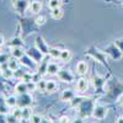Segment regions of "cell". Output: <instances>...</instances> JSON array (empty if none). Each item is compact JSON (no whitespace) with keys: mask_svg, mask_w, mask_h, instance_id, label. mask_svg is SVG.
Wrapping results in <instances>:
<instances>
[{"mask_svg":"<svg viewBox=\"0 0 123 123\" xmlns=\"http://www.w3.org/2000/svg\"><path fill=\"white\" fill-rule=\"evenodd\" d=\"M5 104H6V106H7L9 108L16 107V106H17V96H16V94H15V95H11V96H7V97L5 98Z\"/></svg>","mask_w":123,"mask_h":123,"instance_id":"obj_14","label":"cell"},{"mask_svg":"<svg viewBox=\"0 0 123 123\" xmlns=\"http://www.w3.org/2000/svg\"><path fill=\"white\" fill-rule=\"evenodd\" d=\"M62 5H63L62 0H48V7L50 10L55 9V7H62Z\"/></svg>","mask_w":123,"mask_h":123,"instance_id":"obj_21","label":"cell"},{"mask_svg":"<svg viewBox=\"0 0 123 123\" xmlns=\"http://www.w3.org/2000/svg\"><path fill=\"white\" fill-rule=\"evenodd\" d=\"M74 97H75V92L71 89H65L60 94V100L64 102H70L71 100H74Z\"/></svg>","mask_w":123,"mask_h":123,"instance_id":"obj_7","label":"cell"},{"mask_svg":"<svg viewBox=\"0 0 123 123\" xmlns=\"http://www.w3.org/2000/svg\"><path fill=\"white\" fill-rule=\"evenodd\" d=\"M116 122H117V123H123V116H121V117H118V118L116 119Z\"/></svg>","mask_w":123,"mask_h":123,"instance_id":"obj_32","label":"cell"},{"mask_svg":"<svg viewBox=\"0 0 123 123\" xmlns=\"http://www.w3.org/2000/svg\"><path fill=\"white\" fill-rule=\"evenodd\" d=\"M92 84H94L95 87H100L104 85V79L100 78V76H94V79H92Z\"/></svg>","mask_w":123,"mask_h":123,"instance_id":"obj_27","label":"cell"},{"mask_svg":"<svg viewBox=\"0 0 123 123\" xmlns=\"http://www.w3.org/2000/svg\"><path fill=\"white\" fill-rule=\"evenodd\" d=\"M119 104H121V106L123 107V96H122V97L119 98Z\"/></svg>","mask_w":123,"mask_h":123,"instance_id":"obj_33","label":"cell"},{"mask_svg":"<svg viewBox=\"0 0 123 123\" xmlns=\"http://www.w3.org/2000/svg\"><path fill=\"white\" fill-rule=\"evenodd\" d=\"M35 22H36L37 26H43V25L47 22V18H46V16H43V15H37Z\"/></svg>","mask_w":123,"mask_h":123,"instance_id":"obj_25","label":"cell"},{"mask_svg":"<svg viewBox=\"0 0 123 123\" xmlns=\"http://www.w3.org/2000/svg\"><path fill=\"white\" fill-rule=\"evenodd\" d=\"M28 122L30 123H41V122H43V118H42V116L41 115H32L30 117V119H28Z\"/></svg>","mask_w":123,"mask_h":123,"instance_id":"obj_24","label":"cell"},{"mask_svg":"<svg viewBox=\"0 0 123 123\" xmlns=\"http://www.w3.org/2000/svg\"><path fill=\"white\" fill-rule=\"evenodd\" d=\"M18 59H16V58H12V59H9L7 60V67L10 68V69H12L14 71H16L18 68H20V62H17Z\"/></svg>","mask_w":123,"mask_h":123,"instance_id":"obj_19","label":"cell"},{"mask_svg":"<svg viewBox=\"0 0 123 123\" xmlns=\"http://www.w3.org/2000/svg\"><path fill=\"white\" fill-rule=\"evenodd\" d=\"M58 122H60V123H65V122H67V123H68V122H71V121H70V118H69L68 116H63V117H60V118L58 119Z\"/></svg>","mask_w":123,"mask_h":123,"instance_id":"obj_30","label":"cell"},{"mask_svg":"<svg viewBox=\"0 0 123 123\" xmlns=\"http://www.w3.org/2000/svg\"><path fill=\"white\" fill-rule=\"evenodd\" d=\"M57 76L60 81H63V83H73V80H74V75L71 74L69 70H64V69H60L58 71Z\"/></svg>","mask_w":123,"mask_h":123,"instance_id":"obj_3","label":"cell"},{"mask_svg":"<svg viewBox=\"0 0 123 123\" xmlns=\"http://www.w3.org/2000/svg\"><path fill=\"white\" fill-rule=\"evenodd\" d=\"M71 58H73V53H71V50H69V49H62L59 59L63 62V63H67V62H69Z\"/></svg>","mask_w":123,"mask_h":123,"instance_id":"obj_13","label":"cell"},{"mask_svg":"<svg viewBox=\"0 0 123 123\" xmlns=\"http://www.w3.org/2000/svg\"><path fill=\"white\" fill-rule=\"evenodd\" d=\"M115 44L118 47V49L123 53V38H119V39H116L115 41Z\"/></svg>","mask_w":123,"mask_h":123,"instance_id":"obj_29","label":"cell"},{"mask_svg":"<svg viewBox=\"0 0 123 123\" xmlns=\"http://www.w3.org/2000/svg\"><path fill=\"white\" fill-rule=\"evenodd\" d=\"M46 84H47L46 80L39 79V80L37 81V90L41 91V92H46Z\"/></svg>","mask_w":123,"mask_h":123,"instance_id":"obj_23","label":"cell"},{"mask_svg":"<svg viewBox=\"0 0 123 123\" xmlns=\"http://www.w3.org/2000/svg\"><path fill=\"white\" fill-rule=\"evenodd\" d=\"M59 70H60L59 64L53 63V62H52V63H48L47 67H46V73H47L48 75H57Z\"/></svg>","mask_w":123,"mask_h":123,"instance_id":"obj_10","label":"cell"},{"mask_svg":"<svg viewBox=\"0 0 123 123\" xmlns=\"http://www.w3.org/2000/svg\"><path fill=\"white\" fill-rule=\"evenodd\" d=\"M16 46H24V42H22V39L20 37L12 38L11 42H10V47H16Z\"/></svg>","mask_w":123,"mask_h":123,"instance_id":"obj_26","label":"cell"},{"mask_svg":"<svg viewBox=\"0 0 123 123\" xmlns=\"http://www.w3.org/2000/svg\"><path fill=\"white\" fill-rule=\"evenodd\" d=\"M60 52H62V49H58V48H49L48 49V54L53 59H59L60 58Z\"/></svg>","mask_w":123,"mask_h":123,"instance_id":"obj_20","label":"cell"},{"mask_svg":"<svg viewBox=\"0 0 123 123\" xmlns=\"http://www.w3.org/2000/svg\"><path fill=\"white\" fill-rule=\"evenodd\" d=\"M31 92H26V94H22V95H17V97L20 100H22V102H18V106H31L32 104V96L30 95Z\"/></svg>","mask_w":123,"mask_h":123,"instance_id":"obj_8","label":"cell"},{"mask_svg":"<svg viewBox=\"0 0 123 123\" xmlns=\"http://www.w3.org/2000/svg\"><path fill=\"white\" fill-rule=\"evenodd\" d=\"M58 90V83H55L54 80H47V84H46V92L48 94H53Z\"/></svg>","mask_w":123,"mask_h":123,"instance_id":"obj_12","label":"cell"},{"mask_svg":"<svg viewBox=\"0 0 123 123\" xmlns=\"http://www.w3.org/2000/svg\"><path fill=\"white\" fill-rule=\"evenodd\" d=\"M27 91V83H25V81H20V83H17L15 85V94L16 95H22V94H26Z\"/></svg>","mask_w":123,"mask_h":123,"instance_id":"obj_11","label":"cell"},{"mask_svg":"<svg viewBox=\"0 0 123 123\" xmlns=\"http://www.w3.org/2000/svg\"><path fill=\"white\" fill-rule=\"evenodd\" d=\"M21 80L25 81V83H30V81H33V73H30V71H26V73L22 74Z\"/></svg>","mask_w":123,"mask_h":123,"instance_id":"obj_22","label":"cell"},{"mask_svg":"<svg viewBox=\"0 0 123 123\" xmlns=\"http://www.w3.org/2000/svg\"><path fill=\"white\" fill-rule=\"evenodd\" d=\"M4 43H5V38H4L3 35H0V47H3Z\"/></svg>","mask_w":123,"mask_h":123,"instance_id":"obj_31","label":"cell"},{"mask_svg":"<svg viewBox=\"0 0 123 123\" xmlns=\"http://www.w3.org/2000/svg\"><path fill=\"white\" fill-rule=\"evenodd\" d=\"M0 73H1V76H3L4 79L10 80V79L14 78L15 71L7 67V63H5V64H1V67H0Z\"/></svg>","mask_w":123,"mask_h":123,"instance_id":"obj_6","label":"cell"},{"mask_svg":"<svg viewBox=\"0 0 123 123\" xmlns=\"http://www.w3.org/2000/svg\"><path fill=\"white\" fill-rule=\"evenodd\" d=\"M10 53H11V57L12 58H16V59H21L22 57L26 55V52H25V48L24 46H16V47H11L10 48Z\"/></svg>","mask_w":123,"mask_h":123,"instance_id":"obj_4","label":"cell"},{"mask_svg":"<svg viewBox=\"0 0 123 123\" xmlns=\"http://www.w3.org/2000/svg\"><path fill=\"white\" fill-rule=\"evenodd\" d=\"M14 5H15V7H16V10L18 12H24L25 9L28 7V5H27V3L25 1V0H15Z\"/></svg>","mask_w":123,"mask_h":123,"instance_id":"obj_16","label":"cell"},{"mask_svg":"<svg viewBox=\"0 0 123 123\" xmlns=\"http://www.w3.org/2000/svg\"><path fill=\"white\" fill-rule=\"evenodd\" d=\"M28 10L32 14L35 15H38L41 12V10H42V3L41 1H37V0H33V1H31L28 4Z\"/></svg>","mask_w":123,"mask_h":123,"instance_id":"obj_9","label":"cell"},{"mask_svg":"<svg viewBox=\"0 0 123 123\" xmlns=\"http://www.w3.org/2000/svg\"><path fill=\"white\" fill-rule=\"evenodd\" d=\"M107 112H108V108L106 106L97 104V105H95L94 110H92V117L95 119H104L107 116Z\"/></svg>","mask_w":123,"mask_h":123,"instance_id":"obj_1","label":"cell"},{"mask_svg":"<svg viewBox=\"0 0 123 123\" xmlns=\"http://www.w3.org/2000/svg\"><path fill=\"white\" fill-rule=\"evenodd\" d=\"M63 15H64V12H63V9L62 7H55V9L50 10V16L54 20H60L63 17Z\"/></svg>","mask_w":123,"mask_h":123,"instance_id":"obj_15","label":"cell"},{"mask_svg":"<svg viewBox=\"0 0 123 123\" xmlns=\"http://www.w3.org/2000/svg\"><path fill=\"white\" fill-rule=\"evenodd\" d=\"M75 70H76L78 75L84 76V75L87 74V71H89V64L86 63L85 60H80L79 63L76 64V67H75Z\"/></svg>","mask_w":123,"mask_h":123,"instance_id":"obj_5","label":"cell"},{"mask_svg":"<svg viewBox=\"0 0 123 123\" xmlns=\"http://www.w3.org/2000/svg\"><path fill=\"white\" fill-rule=\"evenodd\" d=\"M75 89L79 94H84V92L87 91L89 89V80L84 76H80L78 80H76V85H75Z\"/></svg>","mask_w":123,"mask_h":123,"instance_id":"obj_2","label":"cell"},{"mask_svg":"<svg viewBox=\"0 0 123 123\" xmlns=\"http://www.w3.org/2000/svg\"><path fill=\"white\" fill-rule=\"evenodd\" d=\"M37 90V83H35V81H30V83H27V91L28 92H33Z\"/></svg>","mask_w":123,"mask_h":123,"instance_id":"obj_28","label":"cell"},{"mask_svg":"<svg viewBox=\"0 0 123 123\" xmlns=\"http://www.w3.org/2000/svg\"><path fill=\"white\" fill-rule=\"evenodd\" d=\"M33 115V112H32V108H31V106H25L22 107V119L24 121H27L30 119V117Z\"/></svg>","mask_w":123,"mask_h":123,"instance_id":"obj_17","label":"cell"},{"mask_svg":"<svg viewBox=\"0 0 123 123\" xmlns=\"http://www.w3.org/2000/svg\"><path fill=\"white\" fill-rule=\"evenodd\" d=\"M11 115L16 121H22V107H14L11 111Z\"/></svg>","mask_w":123,"mask_h":123,"instance_id":"obj_18","label":"cell"}]
</instances>
